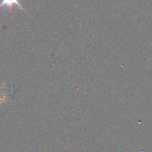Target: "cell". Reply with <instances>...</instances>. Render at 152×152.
I'll list each match as a JSON object with an SVG mask.
<instances>
[{
    "instance_id": "1",
    "label": "cell",
    "mask_w": 152,
    "mask_h": 152,
    "mask_svg": "<svg viewBox=\"0 0 152 152\" xmlns=\"http://www.w3.org/2000/svg\"><path fill=\"white\" fill-rule=\"evenodd\" d=\"M14 4L17 5L18 7L21 9V10L25 11V9L22 7V5H21L20 3H19V0H1V3H0V8H1V7H4V6H5V7H7L9 10H11L12 7H13Z\"/></svg>"
}]
</instances>
